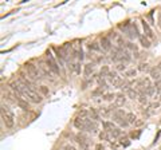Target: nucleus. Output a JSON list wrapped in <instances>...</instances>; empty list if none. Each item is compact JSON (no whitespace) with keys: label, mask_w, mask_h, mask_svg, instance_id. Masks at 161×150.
<instances>
[{"label":"nucleus","mask_w":161,"mask_h":150,"mask_svg":"<svg viewBox=\"0 0 161 150\" xmlns=\"http://www.w3.org/2000/svg\"><path fill=\"white\" fill-rule=\"evenodd\" d=\"M20 88H22V95L24 97L27 101L32 102V103H40L43 101V97L40 94H38L36 90H32V88L24 86L22 82H20Z\"/></svg>","instance_id":"nucleus-1"},{"label":"nucleus","mask_w":161,"mask_h":150,"mask_svg":"<svg viewBox=\"0 0 161 150\" xmlns=\"http://www.w3.org/2000/svg\"><path fill=\"white\" fill-rule=\"evenodd\" d=\"M2 119H3V124L6 125V128L12 129L15 125V115L12 114V111L10 110V107L3 103L2 105Z\"/></svg>","instance_id":"nucleus-2"},{"label":"nucleus","mask_w":161,"mask_h":150,"mask_svg":"<svg viewBox=\"0 0 161 150\" xmlns=\"http://www.w3.org/2000/svg\"><path fill=\"white\" fill-rule=\"evenodd\" d=\"M24 68H26V71H27V76H28L30 79H32V80H40L42 78H43V75H42L39 67L34 66L32 63H26L24 64Z\"/></svg>","instance_id":"nucleus-3"},{"label":"nucleus","mask_w":161,"mask_h":150,"mask_svg":"<svg viewBox=\"0 0 161 150\" xmlns=\"http://www.w3.org/2000/svg\"><path fill=\"white\" fill-rule=\"evenodd\" d=\"M106 78H107V80H109V83H110V84H113V86H114V87H117V88H122V86L125 84L124 79H122L116 71H110V72H109V75H107Z\"/></svg>","instance_id":"nucleus-4"},{"label":"nucleus","mask_w":161,"mask_h":150,"mask_svg":"<svg viewBox=\"0 0 161 150\" xmlns=\"http://www.w3.org/2000/svg\"><path fill=\"white\" fill-rule=\"evenodd\" d=\"M107 38H109L110 42H112L113 44H116V47H118V48H124L126 46V42L124 40V38H122L120 34H117L114 31L109 32V36H107Z\"/></svg>","instance_id":"nucleus-5"},{"label":"nucleus","mask_w":161,"mask_h":150,"mask_svg":"<svg viewBox=\"0 0 161 150\" xmlns=\"http://www.w3.org/2000/svg\"><path fill=\"white\" fill-rule=\"evenodd\" d=\"M113 119H114V122H117V124L121 125V126H128L129 125L128 121H126V113L121 109H117L113 113Z\"/></svg>","instance_id":"nucleus-6"},{"label":"nucleus","mask_w":161,"mask_h":150,"mask_svg":"<svg viewBox=\"0 0 161 150\" xmlns=\"http://www.w3.org/2000/svg\"><path fill=\"white\" fill-rule=\"evenodd\" d=\"M39 70L42 72V75L46 76V78H50V79H52V75H54V72L51 71V68H50V66L47 64V62L46 60H39Z\"/></svg>","instance_id":"nucleus-7"},{"label":"nucleus","mask_w":161,"mask_h":150,"mask_svg":"<svg viewBox=\"0 0 161 150\" xmlns=\"http://www.w3.org/2000/svg\"><path fill=\"white\" fill-rule=\"evenodd\" d=\"M46 62H47V64L50 66V68H51V71L54 72V74H55V75L59 74V67H58V64H56L55 59L52 58V55H51V52H50V51L46 52Z\"/></svg>","instance_id":"nucleus-8"},{"label":"nucleus","mask_w":161,"mask_h":150,"mask_svg":"<svg viewBox=\"0 0 161 150\" xmlns=\"http://www.w3.org/2000/svg\"><path fill=\"white\" fill-rule=\"evenodd\" d=\"M85 130H86V132H89V133H91V134L97 133L98 124H97L95 121H93V119L89 118V121H87V124H86V126H85Z\"/></svg>","instance_id":"nucleus-9"},{"label":"nucleus","mask_w":161,"mask_h":150,"mask_svg":"<svg viewBox=\"0 0 161 150\" xmlns=\"http://www.w3.org/2000/svg\"><path fill=\"white\" fill-rule=\"evenodd\" d=\"M112 46H113V43L110 42V39L107 36L101 38V48L103 51H112Z\"/></svg>","instance_id":"nucleus-10"},{"label":"nucleus","mask_w":161,"mask_h":150,"mask_svg":"<svg viewBox=\"0 0 161 150\" xmlns=\"http://www.w3.org/2000/svg\"><path fill=\"white\" fill-rule=\"evenodd\" d=\"M87 121H89V118H79V117H76L74 119V126H75L76 129L85 130V126L87 124Z\"/></svg>","instance_id":"nucleus-11"},{"label":"nucleus","mask_w":161,"mask_h":150,"mask_svg":"<svg viewBox=\"0 0 161 150\" xmlns=\"http://www.w3.org/2000/svg\"><path fill=\"white\" fill-rule=\"evenodd\" d=\"M125 102H126V97H125V94H117L116 95V99H114V106L116 107H121V106H124L125 105Z\"/></svg>","instance_id":"nucleus-12"},{"label":"nucleus","mask_w":161,"mask_h":150,"mask_svg":"<svg viewBox=\"0 0 161 150\" xmlns=\"http://www.w3.org/2000/svg\"><path fill=\"white\" fill-rule=\"evenodd\" d=\"M114 107H101V109H98V113L99 115H102V117H110V115H113L114 113Z\"/></svg>","instance_id":"nucleus-13"},{"label":"nucleus","mask_w":161,"mask_h":150,"mask_svg":"<svg viewBox=\"0 0 161 150\" xmlns=\"http://www.w3.org/2000/svg\"><path fill=\"white\" fill-rule=\"evenodd\" d=\"M142 28H144L145 36H147L149 40H151V39H153V38H155V35H153V31H152V28H151V27H149V24H148V23L145 22V20L142 22Z\"/></svg>","instance_id":"nucleus-14"},{"label":"nucleus","mask_w":161,"mask_h":150,"mask_svg":"<svg viewBox=\"0 0 161 150\" xmlns=\"http://www.w3.org/2000/svg\"><path fill=\"white\" fill-rule=\"evenodd\" d=\"M76 142L82 146V149H85V150H87L89 149V144H87V138H85L82 136V134H78L76 136Z\"/></svg>","instance_id":"nucleus-15"},{"label":"nucleus","mask_w":161,"mask_h":150,"mask_svg":"<svg viewBox=\"0 0 161 150\" xmlns=\"http://www.w3.org/2000/svg\"><path fill=\"white\" fill-rule=\"evenodd\" d=\"M94 70H95V64H94V62H91V63L85 64V70H83V72H85L86 76H90L94 72Z\"/></svg>","instance_id":"nucleus-16"},{"label":"nucleus","mask_w":161,"mask_h":150,"mask_svg":"<svg viewBox=\"0 0 161 150\" xmlns=\"http://www.w3.org/2000/svg\"><path fill=\"white\" fill-rule=\"evenodd\" d=\"M70 68H71L72 74H75V75H79L80 74V63L79 62H72L70 64Z\"/></svg>","instance_id":"nucleus-17"},{"label":"nucleus","mask_w":161,"mask_h":150,"mask_svg":"<svg viewBox=\"0 0 161 150\" xmlns=\"http://www.w3.org/2000/svg\"><path fill=\"white\" fill-rule=\"evenodd\" d=\"M151 76H152V79H155V80H160L161 79V72H160L159 68L153 67L151 70Z\"/></svg>","instance_id":"nucleus-18"},{"label":"nucleus","mask_w":161,"mask_h":150,"mask_svg":"<svg viewBox=\"0 0 161 150\" xmlns=\"http://www.w3.org/2000/svg\"><path fill=\"white\" fill-rule=\"evenodd\" d=\"M102 125H103V129H105V132H107V133L113 132V130L116 129V126H114L113 122H109V121H105Z\"/></svg>","instance_id":"nucleus-19"},{"label":"nucleus","mask_w":161,"mask_h":150,"mask_svg":"<svg viewBox=\"0 0 161 150\" xmlns=\"http://www.w3.org/2000/svg\"><path fill=\"white\" fill-rule=\"evenodd\" d=\"M140 42H141V46H142L144 48H149V47H151V40H149L147 36L141 35L140 36Z\"/></svg>","instance_id":"nucleus-20"},{"label":"nucleus","mask_w":161,"mask_h":150,"mask_svg":"<svg viewBox=\"0 0 161 150\" xmlns=\"http://www.w3.org/2000/svg\"><path fill=\"white\" fill-rule=\"evenodd\" d=\"M128 97L132 98V99H138L140 93L137 91V88H130V90L128 91Z\"/></svg>","instance_id":"nucleus-21"},{"label":"nucleus","mask_w":161,"mask_h":150,"mask_svg":"<svg viewBox=\"0 0 161 150\" xmlns=\"http://www.w3.org/2000/svg\"><path fill=\"white\" fill-rule=\"evenodd\" d=\"M126 121H128L129 125H136L137 118H136V115H134L133 113H128V114H126Z\"/></svg>","instance_id":"nucleus-22"},{"label":"nucleus","mask_w":161,"mask_h":150,"mask_svg":"<svg viewBox=\"0 0 161 150\" xmlns=\"http://www.w3.org/2000/svg\"><path fill=\"white\" fill-rule=\"evenodd\" d=\"M116 95L117 94L107 93V94H103L102 95V99H103V101H106V102H110V101H113V99H116Z\"/></svg>","instance_id":"nucleus-23"},{"label":"nucleus","mask_w":161,"mask_h":150,"mask_svg":"<svg viewBox=\"0 0 161 150\" xmlns=\"http://www.w3.org/2000/svg\"><path fill=\"white\" fill-rule=\"evenodd\" d=\"M89 118H91L93 121H98V119H99V113H98L97 110L91 109V110H90V115H89Z\"/></svg>","instance_id":"nucleus-24"},{"label":"nucleus","mask_w":161,"mask_h":150,"mask_svg":"<svg viewBox=\"0 0 161 150\" xmlns=\"http://www.w3.org/2000/svg\"><path fill=\"white\" fill-rule=\"evenodd\" d=\"M18 106H20L23 110H27V109H28V103H27L23 98H18Z\"/></svg>","instance_id":"nucleus-25"},{"label":"nucleus","mask_w":161,"mask_h":150,"mask_svg":"<svg viewBox=\"0 0 161 150\" xmlns=\"http://www.w3.org/2000/svg\"><path fill=\"white\" fill-rule=\"evenodd\" d=\"M137 101L140 102V105H142V106H145V105H148V97L145 94H140V97H138V99Z\"/></svg>","instance_id":"nucleus-26"},{"label":"nucleus","mask_w":161,"mask_h":150,"mask_svg":"<svg viewBox=\"0 0 161 150\" xmlns=\"http://www.w3.org/2000/svg\"><path fill=\"white\" fill-rule=\"evenodd\" d=\"M109 134H110V137H112V138H118V137H121V134H122V132H121V129H118V128H116V129L113 130V132H110Z\"/></svg>","instance_id":"nucleus-27"},{"label":"nucleus","mask_w":161,"mask_h":150,"mask_svg":"<svg viewBox=\"0 0 161 150\" xmlns=\"http://www.w3.org/2000/svg\"><path fill=\"white\" fill-rule=\"evenodd\" d=\"M138 70H140V71H142V72H147V71H149V72H151V70H152V68L149 67V64H148V63H140V66H138Z\"/></svg>","instance_id":"nucleus-28"},{"label":"nucleus","mask_w":161,"mask_h":150,"mask_svg":"<svg viewBox=\"0 0 161 150\" xmlns=\"http://www.w3.org/2000/svg\"><path fill=\"white\" fill-rule=\"evenodd\" d=\"M137 74V70H134V68H130V70H126L125 71V76L126 78H133V76H136Z\"/></svg>","instance_id":"nucleus-29"},{"label":"nucleus","mask_w":161,"mask_h":150,"mask_svg":"<svg viewBox=\"0 0 161 150\" xmlns=\"http://www.w3.org/2000/svg\"><path fill=\"white\" fill-rule=\"evenodd\" d=\"M99 138H101L102 141H107V140H112V137H110V134L107 133V132H105V130H103L102 133H99Z\"/></svg>","instance_id":"nucleus-30"},{"label":"nucleus","mask_w":161,"mask_h":150,"mask_svg":"<svg viewBox=\"0 0 161 150\" xmlns=\"http://www.w3.org/2000/svg\"><path fill=\"white\" fill-rule=\"evenodd\" d=\"M125 48H128V50H130V51H133V52H137V46L134 43H132V42H128L126 46H125Z\"/></svg>","instance_id":"nucleus-31"},{"label":"nucleus","mask_w":161,"mask_h":150,"mask_svg":"<svg viewBox=\"0 0 161 150\" xmlns=\"http://www.w3.org/2000/svg\"><path fill=\"white\" fill-rule=\"evenodd\" d=\"M87 47H89L90 50H94V51H99V50H101V46H99L98 43H95V42L89 43V44H87Z\"/></svg>","instance_id":"nucleus-32"},{"label":"nucleus","mask_w":161,"mask_h":150,"mask_svg":"<svg viewBox=\"0 0 161 150\" xmlns=\"http://www.w3.org/2000/svg\"><path fill=\"white\" fill-rule=\"evenodd\" d=\"M89 115H90V111H87V110H80V111H78V117H79V118H89Z\"/></svg>","instance_id":"nucleus-33"},{"label":"nucleus","mask_w":161,"mask_h":150,"mask_svg":"<svg viewBox=\"0 0 161 150\" xmlns=\"http://www.w3.org/2000/svg\"><path fill=\"white\" fill-rule=\"evenodd\" d=\"M116 70L117 71H126V63H122V62L117 63L116 64Z\"/></svg>","instance_id":"nucleus-34"},{"label":"nucleus","mask_w":161,"mask_h":150,"mask_svg":"<svg viewBox=\"0 0 161 150\" xmlns=\"http://www.w3.org/2000/svg\"><path fill=\"white\" fill-rule=\"evenodd\" d=\"M39 90H40V93L43 94V95H48V93H50L48 88L46 87V86H40V87H39Z\"/></svg>","instance_id":"nucleus-35"},{"label":"nucleus","mask_w":161,"mask_h":150,"mask_svg":"<svg viewBox=\"0 0 161 150\" xmlns=\"http://www.w3.org/2000/svg\"><path fill=\"white\" fill-rule=\"evenodd\" d=\"M121 144L122 145H124V146H129V144H130V142H129V140H128V138H122V140H121Z\"/></svg>","instance_id":"nucleus-36"},{"label":"nucleus","mask_w":161,"mask_h":150,"mask_svg":"<svg viewBox=\"0 0 161 150\" xmlns=\"http://www.w3.org/2000/svg\"><path fill=\"white\" fill-rule=\"evenodd\" d=\"M63 150H76V149L74 148V146H71V145H64Z\"/></svg>","instance_id":"nucleus-37"},{"label":"nucleus","mask_w":161,"mask_h":150,"mask_svg":"<svg viewBox=\"0 0 161 150\" xmlns=\"http://www.w3.org/2000/svg\"><path fill=\"white\" fill-rule=\"evenodd\" d=\"M95 150H105V148H103L101 144H98L97 146H95Z\"/></svg>","instance_id":"nucleus-38"},{"label":"nucleus","mask_w":161,"mask_h":150,"mask_svg":"<svg viewBox=\"0 0 161 150\" xmlns=\"http://www.w3.org/2000/svg\"><path fill=\"white\" fill-rule=\"evenodd\" d=\"M159 26H160V28H161V14L159 15Z\"/></svg>","instance_id":"nucleus-39"},{"label":"nucleus","mask_w":161,"mask_h":150,"mask_svg":"<svg viewBox=\"0 0 161 150\" xmlns=\"http://www.w3.org/2000/svg\"><path fill=\"white\" fill-rule=\"evenodd\" d=\"M136 125H137V126H140V125H142V121H137V122H136Z\"/></svg>","instance_id":"nucleus-40"},{"label":"nucleus","mask_w":161,"mask_h":150,"mask_svg":"<svg viewBox=\"0 0 161 150\" xmlns=\"http://www.w3.org/2000/svg\"><path fill=\"white\" fill-rule=\"evenodd\" d=\"M157 68H159V70H160V72H161V62L159 63V66H157Z\"/></svg>","instance_id":"nucleus-41"}]
</instances>
